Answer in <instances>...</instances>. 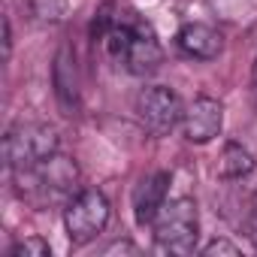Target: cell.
<instances>
[{
	"mask_svg": "<svg viewBox=\"0 0 257 257\" xmlns=\"http://www.w3.org/2000/svg\"><path fill=\"white\" fill-rule=\"evenodd\" d=\"M100 46L131 76H149L164 64V49L158 43L155 28L134 10H118L115 13V22H112L109 34Z\"/></svg>",
	"mask_w": 257,
	"mask_h": 257,
	"instance_id": "6da1fadb",
	"label": "cell"
},
{
	"mask_svg": "<svg viewBox=\"0 0 257 257\" xmlns=\"http://www.w3.org/2000/svg\"><path fill=\"white\" fill-rule=\"evenodd\" d=\"M13 182L22 200H28L37 209H46L55 203H67L79 191V167L73 158H64L61 152H55L52 158L34 167L13 170Z\"/></svg>",
	"mask_w": 257,
	"mask_h": 257,
	"instance_id": "7a4b0ae2",
	"label": "cell"
},
{
	"mask_svg": "<svg viewBox=\"0 0 257 257\" xmlns=\"http://www.w3.org/2000/svg\"><path fill=\"white\" fill-rule=\"evenodd\" d=\"M155 245L167 254H194L200 239V215L191 197H179L161 206L158 218L152 221Z\"/></svg>",
	"mask_w": 257,
	"mask_h": 257,
	"instance_id": "3957f363",
	"label": "cell"
},
{
	"mask_svg": "<svg viewBox=\"0 0 257 257\" xmlns=\"http://www.w3.org/2000/svg\"><path fill=\"white\" fill-rule=\"evenodd\" d=\"M109 200L97 188H79L67 203H64V227L73 245H85L97 239L106 224H109Z\"/></svg>",
	"mask_w": 257,
	"mask_h": 257,
	"instance_id": "277c9868",
	"label": "cell"
},
{
	"mask_svg": "<svg viewBox=\"0 0 257 257\" xmlns=\"http://www.w3.org/2000/svg\"><path fill=\"white\" fill-rule=\"evenodd\" d=\"M58 149H61L58 131H55V127H49V124H37V121L16 124L13 131L7 134V140H4V155H7L10 173L13 170H22V167L40 164V161L52 158Z\"/></svg>",
	"mask_w": 257,
	"mask_h": 257,
	"instance_id": "5b68a950",
	"label": "cell"
},
{
	"mask_svg": "<svg viewBox=\"0 0 257 257\" xmlns=\"http://www.w3.org/2000/svg\"><path fill=\"white\" fill-rule=\"evenodd\" d=\"M182 115H185V106L179 94L170 91L167 85H149L137 94V118L152 137L173 134V127L182 124Z\"/></svg>",
	"mask_w": 257,
	"mask_h": 257,
	"instance_id": "8992f818",
	"label": "cell"
},
{
	"mask_svg": "<svg viewBox=\"0 0 257 257\" xmlns=\"http://www.w3.org/2000/svg\"><path fill=\"white\" fill-rule=\"evenodd\" d=\"M221 124H224V106L215 97H197L185 106L182 134L188 143H194V146L212 143L221 134Z\"/></svg>",
	"mask_w": 257,
	"mask_h": 257,
	"instance_id": "52a82bcc",
	"label": "cell"
},
{
	"mask_svg": "<svg viewBox=\"0 0 257 257\" xmlns=\"http://www.w3.org/2000/svg\"><path fill=\"white\" fill-rule=\"evenodd\" d=\"M170 173L158 170L146 179H140L137 191H134V218L140 227H152V221L158 218L161 206L167 203V194H170Z\"/></svg>",
	"mask_w": 257,
	"mask_h": 257,
	"instance_id": "ba28073f",
	"label": "cell"
},
{
	"mask_svg": "<svg viewBox=\"0 0 257 257\" xmlns=\"http://www.w3.org/2000/svg\"><path fill=\"white\" fill-rule=\"evenodd\" d=\"M52 85H55V97L61 103V109L67 115L79 112L82 94H79V73H76V58L70 52V46H61L52 64Z\"/></svg>",
	"mask_w": 257,
	"mask_h": 257,
	"instance_id": "9c48e42d",
	"label": "cell"
},
{
	"mask_svg": "<svg viewBox=\"0 0 257 257\" xmlns=\"http://www.w3.org/2000/svg\"><path fill=\"white\" fill-rule=\"evenodd\" d=\"M176 46L182 55H188L194 61H215L224 52V37L203 22H191L176 34Z\"/></svg>",
	"mask_w": 257,
	"mask_h": 257,
	"instance_id": "30bf717a",
	"label": "cell"
},
{
	"mask_svg": "<svg viewBox=\"0 0 257 257\" xmlns=\"http://www.w3.org/2000/svg\"><path fill=\"white\" fill-rule=\"evenodd\" d=\"M254 170V158L248 149H242L239 143H227L221 158H218V176L221 179H242Z\"/></svg>",
	"mask_w": 257,
	"mask_h": 257,
	"instance_id": "8fae6325",
	"label": "cell"
},
{
	"mask_svg": "<svg viewBox=\"0 0 257 257\" xmlns=\"http://www.w3.org/2000/svg\"><path fill=\"white\" fill-rule=\"evenodd\" d=\"M31 16L37 25H58L67 16V0H31Z\"/></svg>",
	"mask_w": 257,
	"mask_h": 257,
	"instance_id": "7c38bea8",
	"label": "cell"
},
{
	"mask_svg": "<svg viewBox=\"0 0 257 257\" xmlns=\"http://www.w3.org/2000/svg\"><path fill=\"white\" fill-rule=\"evenodd\" d=\"M115 13H118V7L112 4H103L97 13H94V19H91V28H88V37L94 40V43H103L106 40V34H109V28H112V22H115Z\"/></svg>",
	"mask_w": 257,
	"mask_h": 257,
	"instance_id": "4fadbf2b",
	"label": "cell"
},
{
	"mask_svg": "<svg viewBox=\"0 0 257 257\" xmlns=\"http://www.w3.org/2000/svg\"><path fill=\"white\" fill-rule=\"evenodd\" d=\"M10 257H52V245L43 236H28L10 248Z\"/></svg>",
	"mask_w": 257,
	"mask_h": 257,
	"instance_id": "5bb4252c",
	"label": "cell"
},
{
	"mask_svg": "<svg viewBox=\"0 0 257 257\" xmlns=\"http://www.w3.org/2000/svg\"><path fill=\"white\" fill-rule=\"evenodd\" d=\"M218 254H227V257H239V248L227 239H215L203 248V257H218Z\"/></svg>",
	"mask_w": 257,
	"mask_h": 257,
	"instance_id": "9a60e30c",
	"label": "cell"
},
{
	"mask_svg": "<svg viewBox=\"0 0 257 257\" xmlns=\"http://www.w3.org/2000/svg\"><path fill=\"white\" fill-rule=\"evenodd\" d=\"M103 254H106V257H112V254H140V248H137L134 242H112Z\"/></svg>",
	"mask_w": 257,
	"mask_h": 257,
	"instance_id": "2e32d148",
	"label": "cell"
},
{
	"mask_svg": "<svg viewBox=\"0 0 257 257\" xmlns=\"http://www.w3.org/2000/svg\"><path fill=\"white\" fill-rule=\"evenodd\" d=\"M13 52V28H10V19H4V58H10Z\"/></svg>",
	"mask_w": 257,
	"mask_h": 257,
	"instance_id": "e0dca14e",
	"label": "cell"
},
{
	"mask_svg": "<svg viewBox=\"0 0 257 257\" xmlns=\"http://www.w3.org/2000/svg\"><path fill=\"white\" fill-rule=\"evenodd\" d=\"M251 218L257 221V191H254V197H251Z\"/></svg>",
	"mask_w": 257,
	"mask_h": 257,
	"instance_id": "ac0fdd59",
	"label": "cell"
},
{
	"mask_svg": "<svg viewBox=\"0 0 257 257\" xmlns=\"http://www.w3.org/2000/svg\"><path fill=\"white\" fill-rule=\"evenodd\" d=\"M251 239H254V248H257V221H254V233H251Z\"/></svg>",
	"mask_w": 257,
	"mask_h": 257,
	"instance_id": "d6986e66",
	"label": "cell"
},
{
	"mask_svg": "<svg viewBox=\"0 0 257 257\" xmlns=\"http://www.w3.org/2000/svg\"><path fill=\"white\" fill-rule=\"evenodd\" d=\"M254 91H257V61H254Z\"/></svg>",
	"mask_w": 257,
	"mask_h": 257,
	"instance_id": "ffe728a7",
	"label": "cell"
}]
</instances>
